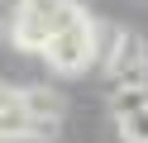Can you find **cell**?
Here are the masks:
<instances>
[{
  "mask_svg": "<svg viewBox=\"0 0 148 143\" xmlns=\"http://www.w3.org/2000/svg\"><path fill=\"white\" fill-rule=\"evenodd\" d=\"M43 62H48V72H58V76H81L91 62H96V19H91L81 5H72L67 19L48 34Z\"/></svg>",
  "mask_w": 148,
  "mask_h": 143,
  "instance_id": "cell-1",
  "label": "cell"
},
{
  "mask_svg": "<svg viewBox=\"0 0 148 143\" xmlns=\"http://www.w3.org/2000/svg\"><path fill=\"white\" fill-rule=\"evenodd\" d=\"M96 62H105L115 86H148V38L134 29H96Z\"/></svg>",
  "mask_w": 148,
  "mask_h": 143,
  "instance_id": "cell-2",
  "label": "cell"
},
{
  "mask_svg": "<svg viewBox=\"0 0 148 143\" xmlns=\"http://www.w3.org/2000/svg\"><path fill=\"white\" fill-rule=\"evenodd\" d=\"M19 100L29 110V119H34V138H53L58 133V119H62V95L48 91V86H24Z\"/></svg>",
  "mask_w": 148,
  "mask_h": 143,
  "instance_id": "cell-3",
  "label": "cell"
},
{
  "mask_svg": "<svg viewBox=\"0 0 148 143\" xmlns=\"http://www.w3.org/2000/svg\"><path fill=\"white\" fill-rule=\"evenodd\" d=\"M14 138H34V119L24 110L19 91L0 86V143H14Z\"/></svg>",
  "mask_w": 148,
  "mask_h": 143,
  "instance_id": "cell-4",
  "label": "cell"
},
{
  "mask_svg": "<svg viewBox=\"0 0 148 143\" xmlns=\"http://www.w3.org/2000/svg\"><path fill=\"white\" fill-rule=\"evenodd\" d=\"M48 34H53L48 24H38V19L19 14V10H14V14H10V24H5V38H10V43L19 48V53H43V43H48Z\"/></svg>",
  "mask_w": 148,
  "mask_h": 143,
  "instance_id": "cell-5",
  "label": "cell"
},
{
  "mask_svg": "<svg viewBox=\"0 0 148 143\" xmlns=\"http://www.w3.org/2000/svg\"><path fill=\"white\" fill-rule=\"evenodd\" d=\"M77 5V0H19V14H29V19H38V24H48V29H58L62 19H67V10Z\"/></svg>",
  "mask_w": 148,
  "mask_h": 143,
  "instance_id": "cell-6",
  "label": "cell"
},
{
  "mask_svg": "<svg viewBox=\"0 0 148 143\" xmlns=\"http://www.w3.org/2000/svg\"><path fill=\"white\" fill-rule=\"evenodd\" d=\"M143 105H148V86H115V91H110V110H115V119L143 110Z\"/></svg>",
  "mask_w": 148,
  "mask_h": 143,
  "instance_id": "cell-7",
  "label": "cell"
},
{
  "mask_svg": "<svg viewBox=\"0 0 148 143\" xmlns=\"http://www.w3.org/2000/svg\"><path fill=\"white\" fill-rule=\"evenodd\" d=\"M119 138L124 143H148V105L143 110H134V114H119Z\"/></svg>",
  "mask_w": 148,
  "mask_h": 143,
  "instance_id": "cell-8",
  "label": "cell"
}]
</instances>
